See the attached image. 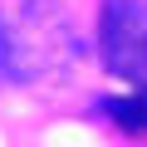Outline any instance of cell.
Wrapping results in <instances>:
<instances>
[{
  "label": "cell",
  "instance_id": "1",
  "mask_svg": "<svg viewBox=\"0 0 147 147\" xmlns=\"http://www.w3.org/2000/svg\"><path fill=\"white\" fill-rule=\"evenodd\" d=\"M79 59L69 20L49 0H20V5H0V79L10 84H34L54 79Z\"/></svg>",
  "mask_w": 147,
  "mask_h": 147
},
{
  "label": "cell",
  "instance_id": "2",
  "mask_svg": "<svg viewBox=\"0 0 147 147\" xmlns=\"http://www.w3.org/2000/svg\"><path fill=\"white\" fill-rule=\"evenodd\" d=\"M98 59L118 79H147V0H103Z\"/></svg>",
  "mask_w": 147,
  "mask_h": 147
},
{
  "label": "cell",
  "instance_id": "3",
  "mask_svg": "<svg viewBox=\"0 0 147 147\" xmlns=\"http://www.w3.org/2000/svg\"><path fill=\"white\" fill-rule=\"evenodd\" d=\"M103 113L123 127V132H147V88L137 93H123V98H108Z\"/></svg>",
  "mask_w": 147,
  "mask_h": 147
}]
</instances>
